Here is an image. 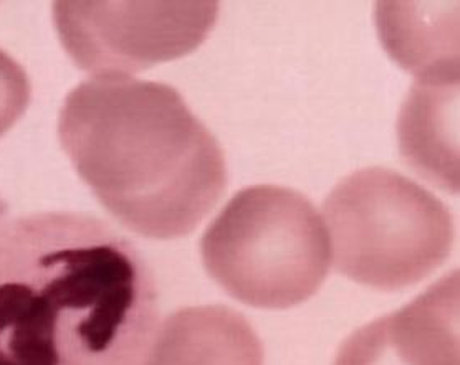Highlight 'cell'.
I'll return each instance as SVG.
<instances>
[{"label": "cell", "mask_w": 460, "mask_h": 365, "mask_svg": "<svg viewBox=\"0 0 460 365\" xmlns=\"http://www.w3.org/2000/svg\"><path fill=\"white\" fill-rule=\"evenodd\" d=\"M155 273L98 217L39 212L0 223V365H145Z\"/></svg>", "instance_id": "6da1fadb"}, {"label": "cell", "mask_w": 460, "mask_h": 365, "mask_svg": "<svg viewBox=\"0 0 460 365\" xmlns=\"http://www.w3.org/2000/svg\"><path fill=\"white\" fill-rule=\"evenodd\" d=\"M58 139L98 202L146 239L192 233L227 187L217 139L169 84L84 82L63 103Z\"/></svg>", "instance_id": "7a4b0ae2"}, {"label": "cell", "mask_w": 460, "mask_h": 365, "mask_svg": "<svg viewBox=\"0 0 460 365\" xmlns=\"http://www.w3.org/2000/svg\"><path fill=\"white\" fill-rule=\"evenodd\" d=\"M204 268L224 291L261 309H287L323 284L332 245L300 192L253 186L230 198L200 241Z\"/></svg>", "instance_id": "3957f363"}, {"label": "cell", "mask_w": 460, "mask_h": 365, "mask_svg": "<svg viewBox=\"0 0 460 365\" xmlns=\"http://www.w3.org/2000/svg\"><path fill=\"white\" fill-rule=\"evenodd\" d=\"M323 215L336 270L379 291L426 280L454 243L447 207L391 169H363L341 180L324 200Z\"/></svg>", "instance_id": "277c9868"}, {"label": "cell", "mask_w": 460, "mask_h": 365, "mask_svg": "<svg viewBox=\"0 0 460 365\" xmlns=\"http://www.w3.org/2000/svg\"><path fill=\"white\" fill-rule=\"evenodd\" d=\"M219 15L217 2H55L65 52L86 74L129 76L194 52Z\"/></svg>", "instance_id": "5b68a950"}, {"label": "cell", "mask_w": 460, "mask_h": 365, "mask_svg": "<svg viewBox=\"0 0 460 365\" xmlns=\"http://www.w3.org/2000/svg\"><path fill=\"white\" fill-rule=\"evenodd\" d=\"M459 273L358 329L333 365H459Z\"/></svg>", "instance_id": "8992f818"}, {"label": "cell", "mask_w": 460, "mask_h": 365, "mask_svg": "<svg viewBox=\"0 0 460 365\" xmlns=\"http://www.w3.org/2000/svg\"><path fill=\"white\" fill-rule=\"evenodd\" d=\"M145 365H263L251 323L227 306H189L157 329Z\"/></svg>", "instance_id": "52a82bcc"}, {"label": "cell", "mask_w": 460, "mask_h": 365, "mask_svg": "<svg viewBox=\"0 0 460 365\" xmlns=\"http://www.w3.org/2000/svg\"><path fill=\"white\" fill-rule=\"evenodd\" d=\"M459 74L418 78L399 119L401 152L430 184L459 192L457 164Z\"/></svg>", "instance_id": "ba28073f"}, {"label": "cell", "mask_w": 460, "mask_h": 365, "mask_svg": "<svg viewBox=\"0 0 460 365\" xmlns=\"http://www.w3.org/2000/svg\"><path fill=\"white\" fill-rule=\"evenodd\" d=\"M31 96L29 74L0 48V137L25 115Z\"/></svg>", "instance_id": "9c48e42d"}]
</instances>
